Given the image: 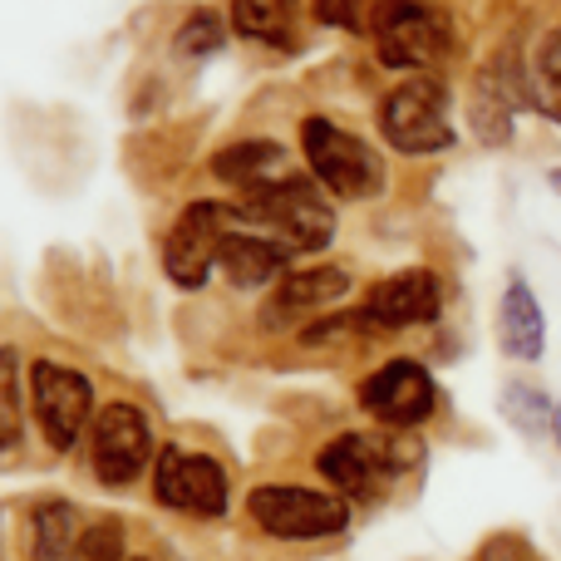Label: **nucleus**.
<instances>
[{
  "mask_svg": "<svg viewBox=\"0 0 561 561\" xmlns=\"http://www.w3.org/2000/svg\"><path fill=\"white\" fill-rule=\"evenodd\" d=\"M444 310V286L434 272H394L385 276L369 300L359 306L365 330H409V325H428V320Z\"/></svg>",
  "mask_w": 561,
  "mask_h": 561,
  "instance_id": "f8f14e48",
  "label": "nucleus"
},
{
  "mask_svg": "<svg viewBox=\"0 0 561 561\" xmlns=\"http://www.w3.org/2000/svg\"><path fill=\"white\" fill-rule=\"evenodd\" d=\"M359 404L389 428H419L438 409V385L419 359H389L359 385Z\"/></svg>",
  "mask_w": 561,
  "mask_h": 561,
  "instance_id": "1a4fd4ad",
  "label": "nucleus"
},
{
  "mask_svg": "<svg viewBox=\"0 0 561 561\" xmlns=\"http://www.w3.org/2000/svg\"><path fill=\"white\" fill-rule=\"evenodd\" d=\"M153 458V428H148L144 409L134 404H108L94 419V478L104 488H128Z\"/></svg>",
  "mask_w": 561,
  "mask_h": 561,
  "instance_id": "9d476101",
  "label": "nucleus"
},
{
  "mask_svg": "<svg viewBox=\"0 0 561 561\" xmlns=\"http://www.w3.org/2000/svg\"><path fill=\"white\" fill-rule=\"evenodd\" d=\"M503 414L513 419L527 438L547 434V428L557 424V404L542 394V389H533V385H507L503 389Z\"/></svg>",
  "mask_w": 561,
  "mask_h": 561,
  "instance_id": "4be33fe9",
  "label": "nucleus"
},
{
  "mask_svg": "<svg viewBox=\"0 0 561 561\" xmlns=\"http://www.w3.org/2000/svg\"><path fill=\"white\" fill-rule=\"evenodd\" d=\"M527 94L552 124H561V25H552L533 49V69H527Z\"/></svg>",
  "mask_w": 561,
  "mask_h": 561,
  "instance_id": "a211bd4d",
  "label": "nucleus"
},
{
  "mask_svg": "<svg viewBox=\"0 0 561 561\" xmlns=\"http://www.w3.org/2000/svg\"><path fill=\"white\" fill-rule=\"evenodd\" d=\"M222 39H227V20L217 10H193L183 20V30H178L173 49L178 55H213V49H222Z\"/></svg>",
  "mask_w": 561,
  "mask_h": 561,
  "instance_id": "5701e85b",
  "label": "nucleus"
},
{
  "mask_svg": "<svg viewBox=\"0 0 561 561\" xmlns=\"http://www.w3.org/2000/svg\"><path fill=\"white\" fill-rule=\"evenodd\" d=\"M247 513L266 537H280V542H316V537H335L350 527L345 497L316 493V488H286V483L256 488L247 497Z\"/></svg>",
  "mask_w": 561,
  "mask_h": 561,
  "instance_id": "20e7f679",
  "label": "nucleus"
},
{
  "mask_svg": "<svg viewBox=\"0 0 561 561\" xmlns=\"http://www.w3.org/2000/svg\"><path fill=\"white\" fill-rule=\"evenodd\" d=\"M497 330H503V350L513 359H542V350H547V320H542V306H537L533 286H527L523 276L507 280Z\"/></svg>",
  "mask_w": 561,
  "mask_h": 561,
  "instance_id": "2eb2a0df",
  "label": "nucleus"
},
{
  "mask_svg": "<svg viewBox=\"0 0 561 561\" xmlns=\"http://www.w3.org/2000/svg\"><path fill=\"white\" fill-rule=\"evenodd\" d=\"M552 187H557V193H561V168H552Z\"/></svg>",
  "mask_w": 561,
  "mask_h": 561,
  "instance_id": "bb28decb",
  "label": "nucleus"
},
{
  "mask_svg": "<svg viewBox=\"0 0 561 561\" xmlns=\"http://www.w3.org/2000/svg\"><path fill=\"white\" fill-rule=\"evenodd\" d=\"M350 296V272L340 266H306V272H290L276 286L272 296V325L276 320H300V316H316V310H330L335 300Z\"/></svg>",
  "mask_w": 561,
  "mask_h": 561,
  "instance_id": "4468645a",
  "label": "nucleus"
},
{
  "mask_svg": "<svg viewBox=\"0 0 561 561\" xmlns=\"http://www.w3.org/2000/svg\"><path fill=\"white\" fill-rule=\"evenodd\" d=\"M552 428H557V444H561V404H557V424Z\"/></svg>",
  "mask_w": 561,
  "mask_h": 561,
  "instance_id": "cd10ccee",
  "label": "nucleus"
},
{
  "mask_svg": "<svg viewBox=\"0 0 561 561\" xmlns=\"http://www.w3.org/2000/svg\"><path fill=\"white\" fill-rule=\"evenodd\" d=\"M379 10L385 0H316V20L320 25H335V30H375Z\"/></svg>",
  "mask_w": 561,
  "mask_h": 561,
  "instance_id": "b1692460",
  "label": "nucleus"
},
{
  "mask_svg": "<svg viewBox=\"0 0 561 561\" xmlns=\"http://www.w3.org/2000/svg\"><path fill=\"white\" fill-rule=\"evenodd\" d=\"M242 217L272 227V237L286 252H320L335 237V213L306 178H276V183L256 187L242 203Z\"/></svg>",
  "mask_w": 561,
  "mask_h": 561,
  "instance_id": "f03ea898",
  "label": "nucleus"
},
{
  "mask_svg": "<svg viewBox=\"0 0 561 561\" xmlns=\"http://www.w3.org/2000/svg\"><path fill=\"white\" fill-rule=\"evenodd\" d=\"M523 104H533V94H527V75L517 79L513 69H503V65L483 69V75L473 79V108H468L473 134L493 148L507 144V138H513V114Z\"/></svg>",
  "mask_w": 561,
  "mask_h": 561,
  "instance_id": "ddd939ff",
  "label": "nucleus"
},
{
  "mask_svg": "<svg viewBox=\"0 0 561 561\" xmlns=\"http://www.w3.org/2000/svg\"><path fill=\"white\" fill-rule=\"evenodd\" d=\"M153 493L163 507L193 513V517H222L227 503H232L222 463L207 454H187V448H163V454H158Z\"/></svg>",
  "mask_w": 561,
  "mask_h": 561,
  "instance_id": "6e6552de",
  "label": "nucleus"
},
{
  "mask_svg": "<svg viewBox=\"0 0 561 561\" xmlns=\"http://www.w3.org/2000/svg\"><path fill=\"white\" fill-rule=\"evenodd\" d=\"M286 168V148L272 144V138H242V144H227L222 153L213 158V178L222 183H237V187H266L276 183L272 173Z\"/></svg>",
  "mask_w": 561,
  "mask_h": 561,
  "instance_id": "f3484780",
  "label": "nucleus"
},
{
  "mask_svg": "<svg viewBox=\"0 0 561 561\" xmlns=\"http://www.w3.org/2000/svg\"><path fill=\"white\" fill-rule=\"evenodd\" d=\"M379 65L389 69H424L448 49V15L428 0H385L375 20Z\"/></svg>",
  "mask_w": 561,
  "mask_h": 561,
  "instance_id": "0eeeda50",
  "label": "nucleus"
},
{
  "mask_svg": "<svg viewBox=\"0 0 561 561\" xmlns=\"http://www.w3.org/2000/svg\"><path fill=\"white\" fill-rule=\"evenodd\" d=\"M25 434V404H20V359L15 350L0 345V454L20 444Z\"/></svg>",
  "mask_w": 561,
  "mask_h": 561,
  "instance_id": "412c9836",
  "label": "nucleus"
},
{
  "mask_svg": "<svg viewBox=\"0 0 561 561\" xmlns=\"http://www.w3.org/2000/svg\"><path fill=\"white\" fill-rule=\"evenodd\" d=\"M79 513L69 503H39L35 507V561H69L79 547Z\"/></svg>",
  "mask_w": 561,
  "mask_h": 561,
  "instance_id": "aec40b11",
  "label": "nucleus"
},
{
  "mask_svg": "<svg viewBox=\"0 0 561 561\" xmlns=\"http://www.w3.org/2000/svg\"><path fill=\"white\" fill-rule=\"evenodd\" d=\"M478 561H537V557H533V547H527L523 537L497 533V537H488V542H483V552H478Z\"/></svg>",
  "mask_w": 561,
  "mask_h": 561,
  "instance_id": "a878e982",
  "label": "nucleus"
},
{
  "mask_svg": "<svg viewBox=\"0 0 561 561\" xmlns=\"http://www.w3.org/2000/svg\"><path fill=\"white\" fill-rule=\"evenodd\" d=\"M379 134L394 153L424 158L454 148V118H448V89L434 75H414L394 84L379 104Z\"/></svg>",
  "mask_w": 561,
  "mask_h": 561,
  "instance_id": "f257e3e1",
  "label": "nucleus"
},
{
  "mask_svg": "<svg viewBox=\"0 0 561 561\" xmlns=\"http://www.w3.org/2000/svg\"><path fill=\"white\" fill-rule=\"evenodd\" d=\"M404 463L409 458H399L394 444H379V438H365V434H340L316 458V468L325 473V483L340 497H375L389 483V473Z\"/></svg>",
  "mask_w": 561,
  "mask_h": 561,
  "instance_id": "9b49d317",
  "label": "nucleus"
},
{
  "mask_svg": "<svg viewBox=\"0 0 561 561\" xmlns=\"http://www.w3.org/2000/svg\"><path fill=\"white\" fill-rule=\"evenodd\" d=\"M144 561H148V557H144Z\"/></svg>",
  "mask_w": 561,
  "mask_h": 561,
  "instance_id": "c85d7f7f",
  "label": "nucleus"
},
{
  "mask_svg": "<svg viewBox=\"0 0 561 561\" xmlns=\"http://www.w3.org/2000/svg\"><path fill=\"white\" fill-rule=\"evenodd\" d=\"M69 561H128V547H124V523H94L84 527L79 547L69 552Z\"/></svg>",
  "mask_w": 561,
  "mask_h": 561,
  "instance_id": "393cba45",
  "label": "nucleus"
},
{
  "mask_svg": "<svg viewBox=\"0 0 561 561\" xmlns=\"http://www.w3.org/2000/svg\"><path fill=\"white\" fill-rule=\"evenodd\" d=\"M217 266L227 272V280L242 290H256V286H272V280L286 272V247L280 242H266V237H247V232H232L222 242V256Z\"/></svg>",
  "mask_w": 561,
  "mask_h": 561,
  "instance_id": "dca6fc26",
  "label": "nucleus"
},
{
  "mask_svg": "<svg viewBox=\"0 0 561 561\" xmlns=\"http://www.w3.org/2000/svg\"><path fill=\"white\" fill-rule=\"evenodd\" d=\"M300 144H306V163L316 173V183H325L335 197L365 203V197L385 193V158L365 138L335 128L330 118H306Z\"/></svg>",
  "mask_w": 561,
  "mask_h": 561,
  "instance_id": "7ed1b4c3",
  "label": "nucleus"
},
{
  "mask_svg": "<svg viewBox=\"0 0 561 561\" xmlns=\"http://www.w3.org/2000/svg\"><path fill=\"white\" fill-rule=\"evenodd\" d=\"M30 394H35V419L39 434L55 454H69L94 419V385L79 369L55 365V359H35L30 365Z\"/></svg>",
  "mask_w": 561,
  "mask_h": 561,
  "instance_id": "423d86ee",
  "label": "nucleus"
},
{
  "mask_svg": "<svg viewBox=\"0 0 561 561\" xmlns=\"http://www.w3.org/2000/svg\"><path fill=\"white\" fill-rule=\"evenodd\" d=\"M296 0H232V30L247 39H280L290 35V25H296Z\"/></svg>",
  "mask_w": 561,
  "mask_h": 561,
  "instance_id": "6ab92c4d",
  "label": "nucleus"
},
{
  "mask_svg": "<svg viewBox=\"0 0 561 561\" xmlns=\"http://www.w3.org/2000/svg\"><path fill=\"white\" fill-rule=\"evenodd\" d=\"M237 217H242V207H227V203H193L187 207L163 242L168 280L183 290L203 286V280L213 276L217 256H222V242L237 232Z\"/></svg>",
  "mask_w": 561,
  "mask_h": 561,
  "instance_id": "39448f33",
  "label": "nucleus"
}]
</instances>
